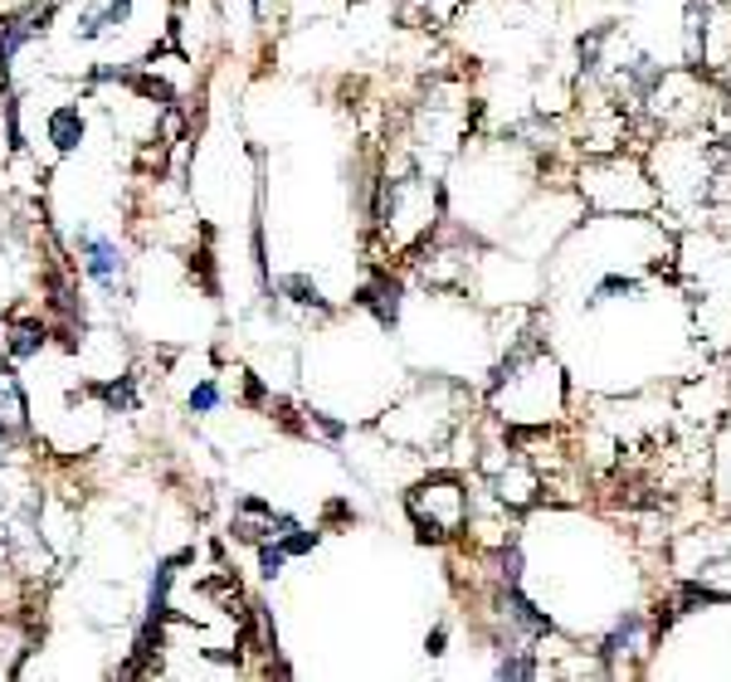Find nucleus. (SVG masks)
Masks as SVG:
<instances>
[{
    "label": "nucleus",
    "mask_w": 731,
    "mask_h": 682,
    "mask_svg": "<svg viewBox=\"0 0 731 682\" xmlns=\"http://www.w3.org/2000/svg\"><path fill=\"white\" fill-rule=\"evenodd\" d=\"M250 6H254V10H258V0H250Z\"/></svg>",
    "instance_id": "nucleus-13"
},
{
    "label": "nucleus",
    "mask_w": 731,
    "mask_h": 682,
    "mask_svg": "<svg viewBox=\"0 0 731 682\" xmlns=\"http://www.w3.org/2000/svg\"><path fill=\"white\" fill-rule=\"evenodd\" d=\"M6 541H10V532H6V522H0V546H6Z\"/></svg>",
    "instance_id": "nucleus-12"
},
{
    "label": "nucleus",
    "mask_w": 731,
    "mask_h": 682,
    "mask_svg": "<svg viewBox=\"0 0 731 682\" xmlns=\"http://www.w3.org/2000/svg\"><path fill=\"white\" fill-rule=\"evenodd\" d=\"M220 399H225V395H220V381H200L191 391V415H215Z\"/></svg>",
    "instance_id": "nucleus-11"
},
{
    "label": "nucleus",
    "mask_w": 731,
    "mask_h": 682,
    "mask_svg": "<svg viewBox=\"0 0 731 682\" xmlns=\"http://www.w3.org/2000/svg\"><path fill=\"white\" fill-rule=\"evenodd\" d=\"M293 526H298V516L274 512L268 502H258V498H240L230 532L240 536V541H250V546H264V541H278L283 532H293Z\"/></svg>",
    "instance_id": "nucleus-2"
},
{
    "label": "nucleus",
    "mask_w": 731,
    "mask_h": 682,
    "mask_svg": "<svg viewBox=\"0 0 731 682\" xmlns=\"http://www.w3.org/2000/svg\"><path fill=\"white\" fill-rule=\"evenodd\" d=\"M50 142L59 151H74L78 142H84V113H78L74 103H64V108L50 113Z\"/></svg>",
    "instance_id": "nucleus-7"
},
{
    "label": "nucleus",
    "mask_w": 731,
    "mask_h": 682,
    "mask_svg": "<svg viewBox=\"0 0 731 682\" xmlns=\"http://www.w3.org/2000/svg\"><path fill=\"white\" fill-rule=\"evenodd\" d=\"M357 302H361V308H371L381 327H395V317H400V284H391V278H375V284L361 288Z\"/></svg>",
    "instance_id": "nucleus-6"
},
{
    "label": "nucleus",
    "mask_w": 731,
    "mask_h": 682,
    "mask_svg": "<svg viewBox=\"0 0 731 682\" xmlns=\"http://www.w3.org/2000/svg\"><path fill=\"white\" fill-rule=\"evenodd\" d=\"M283 292H288L298 308H322V292H317V284H308L303 274H293V278H283Z\"/></svg>",
    "instance_id": "nucleus-10"
},
{
    "label": "nucleus",
    "mask_w": 731,
    "mask_h": 682,
    "mask_svg": "<svg viewBox=\"0 0 731 682\" xmlns=\"http://www.w3.org/2000/svg\"><path fill=\"white\" fill-rule=\"evenodd\" d=\"M30 425V405L20 395V381L10 366H0V434H15Z\"/></svg>",
    "instance_id": "nucleus-4"
},
{
    "label": "nucleus",
    "mask_w": 731,
    "mask_h": 682,
    "mask_svg": "<svg viewBox=\"0 0 731 682\" xmlns=\"http://www.w3.org/2000/svg\"><path fill=\"white\" fill-rule=\"evenodd\" d=\"M44 20H54V6H40V0H30L25 10L0 20V74L15 64V54L25 50L34 34H44Z\"/></svg>",
    "instance_id": "nucleus-3"
},
{
    "label": "nucleus",
    "mask_w": 731,
    "mask_h": 682,
    "mask_svg": "<svg viewBox=\"0 0 731 682\" xmlns=\"http://www.w3.org/2000/svg\"><path fill=\"white\" fill-rule=\"evenodd\" d=\"M44 337H50V332H44L34 317H25V322H10L6 351H10L15 361H30V356H40V351H44Z\"/></svg>",
    "instance_id": "nucleus-8"
},
{
    "label": "nucleus",
    "mask_w": 731,
    "mask_h": 682,
    "mask_svg": "<svg viewBox=\"0 0 731 682\" xmlns=\"http://www.w3.org/2000/svg\"><path fill=\"white\" fill-rule=\"evenodd\" d=\"M74 249H78V258H84V274L103 292L117 298V288H123V278H127V258H123V249H117V239L84 230V234H74Z\"/></svg>",
    "instance_id": "nucleus-1"
},
{
    "label": "nucleus",
    "mask_w": 731,
    "mask_h": 682,
    "mask_svg": "<svg viewBox=\"0 0 731 682\" xmlns=\"http://www.w3.org/2000/svg\"><path fill=\"white\" fill-rule=\"evenodd\" d=\"M98 395L108 399V409H123V415H133V409H137L133 375H123V381H108V385H98Z\"/></svg>",
    "instance_id": "nucleus-9"
},
{
    "label": "nucleus",
    "mask_w": 731,
    "mask_h": 682,
    "mask_svg": "<svg viewBox=\"0 0 731 682\" xmlns=\"http://www.w3.org/2000/svg\"><path fill=\"white\" fill-rule=\"evenodd\" d=\"M127 15H133V0H108L103 10H88V15L78 20V40H103V34L123 30Z\"/></svg>",
    "instance_id": "nucleus-5"
}]
</instances>
